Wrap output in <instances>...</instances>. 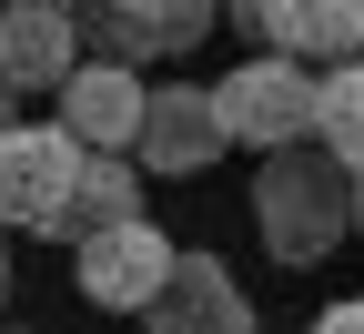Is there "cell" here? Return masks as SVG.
Returning a JSON list of instances; mask_svg holds the SVG:
<instances>
[{
  "instance_id": "6da1fadb",
  "label": "cell",
  "mask_w": 364,
  "mask_h": 334,
  "mask_svg": "<svg viewBox=\"0 0 364 334\" xmlns=\"http://www.w3.org/2000/svg\"><path fill=\"white\" fill-rule=\"evenodd\" d=\"M253 233L273 263H324L344 233H354V182L314 152V142H294V152H263V182H253Z\"/></svg>"
},
{
  "instance_id": "7a4b0ae2",
  "label": "cell",
  "mask_w": 364,
  "mask_h": 334,
  "mask_svg": "<svg viewBox=\"0 0 364 334\" xmlns=\"http://www.w3.org/2000/svg\"><path fill=\"white\" fill-rule=\"evenodd\" d=\"M213 122H223V152L233 142H253V152H294V142H314V71L294 61H243L213 81Z\"/></svg>"
},
{
  "instance_id": "3957f363",
  "label": "cell",
  "mask_w": 364,
  "mask_h": 334,
  "mask_svg": "<svg viewBox=\"0 0 364 334\" xmlns=\"http://www.w3.org/2000/svg\"><path fill=\"white\" fill-rule=\"evenodd\" d=\"M81 142H61L51 122H11L0 132V223L11 233H51L61 203H71V182H81Z\"/></svg>"
},
{
  "instance_id": "277c9868",
  "label": "cell",
  "mask_w": 364,
  "mask_h": 334,
  "mask_svg": "<svg viewBox=\"0 0 364 334\" xmlns=\"http://www.w3.org/2000/svg\"><path fill=\"white\" fill-rule=\"evenodd\" d=\"M81 31H91V61H182L193 41L213 31L223 0H71Z\"/></svg>"
},
{
  "instance_id": "5b68a950",
  "label": "cell",
  "mask_w": 364,
  "mask_h": 334,
  "mask_svg": "<svg viewBox=\"0 0 364 334\" xmlns=\"http://www.w3.org/2000/svg\"><path fill=\"white\" fill-rule=\"evenodd\" d=\"M162 273H172V244L152 223H112V233H91V244H71V283H81L91 314H142L162 294Z\"/></svg>"
},
{
  "instance_id": "8992f818",
  "label": "cell",
  "mask_w": 364,
  "mask_h": 334,
  "mask_svg": "<svg viewBox=\"0 0 364 334\" xmlns=\"http://www.w3.org/2000/svg\"><path fill=\"white\" fill-rule=\"evenodd\" d=\"M142 334H263V324H253V294L233 283V263H213V254H172L162 294L142 304Z\"/></svg>"
},
{
  "instance_id": "52a82bcc",
  "label": "cell",
  "mask_w": 364,
  "mask_h": 334,
  "mask_svg": "<svg viewBox=\"0 0 364 334\" xmlns=\"http://www.w3.org/2000/svg\"><path fill=\"white\" fill-rule=\"evenodd\" d=\"M71 61H81L71 0H0V91H61Z\"/></svg>"
},
{
  "instance_id": "ba28073f",
  "label": "cell",
  "mask_w": 364,
  "mask_h": 334,
  "mask_svg": "<svg viewBox=\"0 0 364 334\" xmlns=\"http://www.w3.org/2000/svg\"><path fill=\"white\" fill-rule=\"evenodd\" d=\"M132 152H142V172H203V162H223L213 91H203V81L142 91V132H132Z\"/></svg>"
},
{
  "instance_id": "9c48e42d",
  "label": "cell",
  "mask_w": 364,
  "mask_h": 334,
  "mask_svg": "<svg viewBox=\"0 0 364 334\" xmlns=\"http://www.w3.org/2000/svg\"><path fill=\"white\" fill-rule=\"evenodd\" d=\"M61 142H81V152H122L132 132H142V81H132L122 61H71L61 71Z\"/></svg>"
},
{
  "instance_id": "30bf717a",
  "label": "cell",
  "mask_w": 364,
  "mask_h": 334,
  "mask_svg": "<svg viewBox=\"0 0 364 334\" xmlns=\"http://www.w3.org/2000/svg\"><path fill=\"white\" fill-rule=\"evenodd\" d=\"M263 51L273 61H294V71H344L364 61V0H284V11L263 21Z\"/></svg>"
},
{
  "instance_id": "8fae6325",
  "label": "cell",
  "mask_w": 364,
  "mask_h": 334,
  "mask_svg": "<svg viewBox=\"0 0 364 334\" xmlns=\"http://www.w3.org/2000/svg\"><path fill=\"white\" fill-rule=\"evenodd\" d=\"M112 223H142V172L112 162V152H91L81 182H71V203L51 223V244H91V233H112Z\"/></svg>"
},
{
  "instance_id": "7c38bea8",
  "label": "cell",
  "mask_w": 364,
  "mask_h": 334,
  "mask_svg": "<svg viewBox=\"0 0 364 334\" xmlns=\"http://www.w3.org/2000/svg\"><path fill=\"white\" fill-rule=\"evenodd\" d=\"M314 152L364 182V61H344V71L314 81Z\"/></svg>"
},
{
  "instance_id": "4fadbf2b",
  "label": "cell",
  "mask_w": 364,
  "mask_h": 334,
  "mask_svg": "<svg viewBox=\"0 0 364 334\" xmlns=\"http://www.w3.org/2000/svg\"><path fill=\"white\" fill-rule=\"evenodd\" d=\"M304 334H364V294H354V304H324V314L304 324Z\"/></svg>"
},
{
  "instance_id": "5bb4252c",
  "label": "cell",
  "mask_w": 364,
  "mask_h": 334,
  "mask_svg": "<svg viewBox=\"0 0 364 334\" xmlns=\"http://www.w3.org/2000/svg\"><path fill=\"white\" fill-rule=\"evenodd\" d=\"M223 11H233V21H243V31H263V21H273V11H284V0H223Z\"/></svg>"
},
{
  "instance_id": "9a60e30c",
  "label": "cell",
  "mask_w": 364,
  "mask_h": 334,
  "mask_svg": "<svg viewBox=\"0 0 364 334\" xmlns=\"http://www.w3.org/2000/svg\"><path fill=\"white\" fill-rule=\"evenodd\" d=\"M354 233H364V182H354Z\"/></svg>"
},
{
  "instance_id": "2e32d148",
  "label": "cell",
  "mask_w": 364,
  "mask_h": 334,
  "mask_svg": "<svg viewBox=\"0 0 364 334\" xmlns=\"http://www.w3.org/2000/svg\"><path fill=\"white\" fill-rule=\"evenodd\" d=\"M0 132H11V91H0Z\"/></svg>"
},
{
  "instance_id": "e0dca14e",
  "label": "cell",
  "mask_w": 364,
  "mask_h": 334,
  "mask_svg": "<svg viewBox=\"0 0 364 334\" xmlns=\"http://www.w3.org/2000/svg\"><path fill=\"white\" fill-rule=\"evenodd\" d=\"M0 283H11V254H0Z\"/></svg>"
},
{
  "instance_id": "ac0fdd59",
  "label": "cell",
  "mask_w": 364,
  "mask_h": 334,
  "mask_svg": "<svg viewBox=\"0 0 364 334\" xmlns=\"http://www.w3.org/2000/svg\"><path fill=\"white\" fill-rule=\"evenodd\" d=\"M11 334H21V324H11Z\"/></svg>"
}]
</instances>
